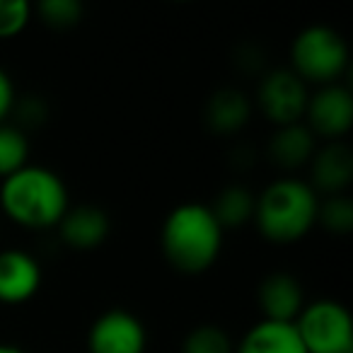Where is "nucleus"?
<instances>
[{"instance_id":"nucleus-16","label":"nucleus","mask_w":353,"mask_h":353,"mask_svg":"<svg viewBox=\"0 0 353 353\" xmlns=\"http://www.w3.org/2000/svg\"><path fill=\"white\" fill-rule=\"evenodd\" d=\"M254 203L256 196L252 194V189H247L245 184H230L218 194L213 206L208 208L225 230V228H242L247 221H252L254 218Z\"/></svg>"},{"instance_id":"nucleus-3","label":"nucleus","mask_w":353,"mask_h":353,"mask_svg":"<svg viewBox=\"0 0 353 353\" xmlns=\"http://www.w3.org/2000/svg\"><path fill=\"white\" fill-rule=\"evenodd\" d=\"M319 196L307 182L281 176L266 184L254 203L259 232L276 245L298 242L317 225Z\"/></svg>"},{"instance_id":"nucleus-17","label":"nucleus","mask_w":353,"mask_h":353,"mask_svg":"<svg viewBox=\"0 0 353 353\" xmlns=\"http://www.w3.org/2000/svg\"><path fill=\"white\" fill-rule=\"evenodd\" d=\"M30 160L27 133L15 123H0V179L15 174Z\"/></svg>"},{"instance_id":"nucleus-21","label":"nucleus","mask_w":353,"mask_h":353,"mask_svg":"<svg viewBox=\"0 0 353 353\" xmlns=\"http://www.w3.org/2000/svg\"><path fill=\"white\" fill-rule=\"evenodd\" d=\"M32 6L25 0H0V39L17 37L32 20Z\"/></svg>"},{"instance_id":"nucleus-23","label":"nucleus","mask_w":353,"mask_h":353,"mask_svg":"<svg viewBox=\"0 0 353 353\" xmlns=\"http://www.w3.org/2000/svg\"><path fill=\"white\" fill-rule=\"evenodd\" d=\"M15 85H12V78L0 68V123H6V119L12 114V107H15Z\"/></svg>"},{"instance_id":"nucleus-6","label":"nucleus","mask_w":353,"mask_h":353,"mask_svg":"<svg viewBox=\"0 0 353 353\" xmlns=\"http://www.w3.org/2000/svg\"><path fill=\"white\" fill-rule=\"evenodd\" d=\"M307 99V85L290 68L271 70L261 78L259 88H256V104H259L261 114L279 128L303 121Z\"/></svg>"},{"instance_id":"nucleus-7","label":"nucleus","mask_w":353,"mask_h":353,"mask_svg":"<svg viewBox=\"0 0 353 353\" xmlns=\"http://www.w3.org/2000/svg\"><path fill=\"white\" fill-rule=\"evenodd\" d=\"M88 348L90 353H145V324L128 310H107L90 327Z\"/></svg>"},{"instance_id":"nucleus-8","label":"nucleus","mask_w":353,"mask_h":353,"mask_svg":"<svg viewBox=\"0 0 353 353\" xmlns=\"http://www.w3.org/2000/svg\"><path fill=\"white\" fill-rule=\"evenodd\" d=\"M303 119L314 138L322 136L334 143L346 136L353 126V97L348 88L339 83L319 88L314 94H310Z\"/></svg>"},{"instance_id":"nucleus-11","label":"nucleus","mask_w":353,"mask_h":353,"mask_svg":"<svg viewBox=\"0 0 353 353\" xmlns=\"http://www.w3.org/2000/svg\"><path fill=\"white\" fill-rule=\"evenodd\" d=\"M256 300L264 319H274V322H295L300 310L305 307L303 285L285 271H274L266 276L259 283Z\"/></svg>"},{"instance_id":"nucleus-24","label":"nucleus","mask_w":353,"mask_h":353,"mask_svg":"<svg viewBox=\"0 0 353 353\" xmlns=\"http://www.w3.org/2000/svg\"><path fill=\"white\" fill-rule=\"evenodd\" d=\"M0 353H27V351L20 346H12V343H0Z\"/></svg>"},{"instance_id":"nucleus-1","label":"nucleus","mask_w":353,"mask_h":353,"mask_svg":"<svg viewBox=\"0 0 353 353\" xmlns=\"http://www.w3.org/2000/svg\"><path fill=\"white\" fill-rule=\"evenodd\" d=\"M0 208L12 223L30 230L56 228L70 208L68 187L49 167L25 165L3 179Z\"/></svg>"},{"instance_id":"nucleus-2","label":"nucleus","mask_w":353,"mask_h":353,"mask_svg":"<svg viewBox=\"0 0 353 353\" xmlns=\"http://www.w3.org/2000/svg\"><path fill=\"white\" fill-rule=\"evenodd\" d=\"M223 228L203 203H182L172 208L162 223V252L172 269L196 276L218 261L223 250Z\"/></svg>"},{"instance_id":"nucleus-10","label":"nucleus","mask_w":353,"mask_h":353,"mask_svg":"<svg viewBox=\"0 0 353 353\" xmlns=\"http://www.w3.org/2000/svg\"><path fill=\"white\" fill-rule=\"evenodd\" d=\"M310 174L312 176L307 184L314 192H324L329 196L343 194L353 182L351 148L341 141H334L314 150L312 160H310Z\"/></svg>"},{"instance_id":"nucleus-18","label":"nucleus","mask_w":353,"mask_h":353,"mask_svg":"<svg viewBox=\"0 0 353 353\" xmlns=\"http://www.w3.org/2000/svg\"><path fill=\"white\" fill-rule=\"evenodd\" d=\"M182 353H235V343L218 324H199L187 334Z\"/></svg>"},{"instance_id":"nucleus-14","label":"nucleus","mask_w":353,"mask_h":353,"mask_svg":"<svg viewBox=\"0 0 353 353\" xmlns=\"http://www.w3.org/2000/svg\"><path fill=\"white\" fill-rule=\"evenodd\" d=\"M252 117V102L242 90L223 88L206 102V123L213 133L232 136L242 131Z\"/></svg>"},{"instance_id":"nucleus-20","label":"nucleus","mask_w":353,"mask_h":353,"mask_svg":"<svg viewBox=\"0 0 353 353\" xmlns=\"http://www.w3.org/2000/svg\"><path fill=\"white\" fill-rule=\"evenodd\" d=\"M85 8L78 0H44L37 6V15L41 17V22L54 30H70L83 20Z\"/></svg>"},{"instance_id":"nucleus-22","label":"nucleus","mask_w":353,"mask_h":353,"mask_svg":"<svg viewBox=\"0 0 353 353\" xmlns=\"http://www.w3.org/2000/svg\"><path fill=\"white\" fill-rule=\"evenodd\" d=\"M12 114H15V126L25 131V128L44 126V121L49 119V107L39 94H27V97L15 99Z\"/></svg>"},{"instance_id":"nucleus-12","label":"nucleus","mask_w":353,"mask_h":353,"mask_svg":"<svg viewBox=\"0 0 353 353\" xmlns=\"http://www.w3.org/2000/svg\"><path fill=\"white\" fill-rule=\"evenodd\" d=\"M59 235L73 250H94L109 237L112 230V223L104 208L92 206V203H85V206H73L65 211V216L61 218Z\"/></svg>"},{"instance_id":"nucleus-15","label":"nucleus","mask_w":353,"mask_h":353,"mask_svg":"<svg viewBox=\"0 0 353 353\" xmlns=\"http://www.w3.org/2000/svg\"><path fill=\"white\" fill-rule=\"evenodd\" d=\"M314 150H317V138L303 121L276 128L269 141L271 160L283 170H298V167L307 165Z\"/></svg>"},{"instance_id":"nucleus-13","label":"nucleus","mask_w":353,"mask_h":353,"mask_svg":"<svg viewBox=\"0 0 353 353\" xmlns=\"http://www.w3.org/2000/svg\"><path fill=\"white\" fill-rule=\"evenodd\" d=\"M235 353H307L293 322L259 319L240 339Z\"/></svg>"},{"instance_id":"nucleus-4","label":"nucleus","mask_w":353,"mask_h":353,"mask_svg":"<svg viewBox=\"0 0 353 353\" xmlns=\"http://www.w3.org/2000/svg\"><path fill=\"white\" fill-rule=\"evenodd\" d=\"M348 65V49L336 30L324 25L305 27L290 44V70L305 85H334Z\"/></svg>"},{"instance_id":"nucleus-5","label":"nucleus","mask_w":353,"mask_h":353,"mask_svg":"<svg viewBox=\"0 0 353 353\" xmlns=\"http://www.w3.org/2000/svg\"><path fill=\"white\" fill-rule=\"evenodd\" d=\"M293 324L307 353H353L351 312L336 300L305 305Z\"/></svg>"},{"instance_id":"nucleus-19","label":"nucleus","mask_w":353,"mask_h":353,"mask_svg":"<svg viewBox=\"0 0 353 353\" xmlns=\"http://www.w3.org/2000/svg\"><path fill=\"white\" fill-rule=\"evenodd\" d=\"M317 223L332 235H348L353 230V201L346 194L327 196L319 201Z\"/></svg>"},{"instance_id":"nucleus-9","label":"nucleus","mask_w":353,"mask_h":353,"mask_svg":"<svg viewBox=\"0 0 353 353\" xmlns=\"http://www.w3.org/2000/svg\"><path fill=\"white\" fill-rule=\"evenodd\" d=\"M41 288V266L25 250H0V303L20 305Z\"/></svg>"}]
</instances>
